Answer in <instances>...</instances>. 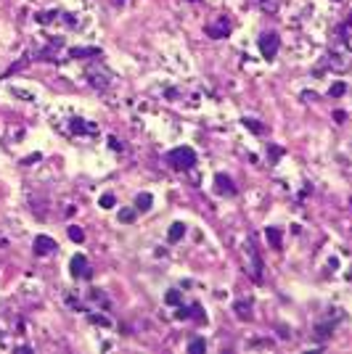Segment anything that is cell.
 <instances>
[{"mask_svg": "<svg viewBox=\"0 0 352 354\" xmlns=\"http://www.w3.org/2000/svg\"><path fill=\"white\" fill-rule=\"evenodd\" d=\"M215 185H217V193H222V196H236V185H233V180H230L225 172H217L215 174Z\"/></svg>", "mask_w": 352, "mask_h": 354, "instance_id": "8", "label": "cell"}, {"mask_svg": "<svg viewBox=\"0 0 352 354\" xmlns=\"http://www.w3.org/2000/svg\"><path fill=\"white\" fill-rule=\"evenodd\" d=\"M244 124H246V129H252L254 135H262L265 132V124H260V119H249V116H246Z\"/></svg>", "mask_w": 352, "mask_h": 354, "instance_id": "18", "label": "cell"}, {"mask_svg": "<svg viewBox=\"0 0 352 354\" xmlns=\"http://www.w3.org/2000/svg\"><path fill=\"white\" fill-rule=\"evenodd\" d=\"M334 328H336V320H328V323H321V325H315V338H321V341L331 338Z\"/></svg>", "mask_w": 352, "mask_h": 354, "instance_id": "13", "label": "cell"}, {"mask_svg": "<svg viewBox=\"0 0 352 354\" xmlns=\"http://www.w3.org/2000/svg\"><path fill=\"white\" fill-rule=\"evenodd\" d=\"M249 249V256H252V264H249V275L254 278V283H262V259L257 254V246H246Z\"/></svg>", "mask_w": 352, "mask_h": 354, "instance_id": "7", "label": "cell"}, {"mask_svg": "<svg viewBox=\"0 0 352 354\" xmlns=\"http://www.w3.org/2000/svg\"><path fill=\"white\" fill-rule=\"evenodd\" d=\"M101 56V48H72L69 51V58L74 61H85V58H98Z\"/></svg>", "mask_w": 352, "mask_h": 354, "instance_id": "11", "label": "cell"}, {"mask_svg": "<svg viewBox=\"0 0 352 354\" xmlns=\"http://www.w3.org/2000/svg\"><path fill=\"white\" fill-rule=\"evenodd\" d=\"M233 312H236L241 320H252V301H249V299L236 301V304H233Z\"/></svg>", "mask_w": 352, "mask_h": 354, "instance_id": "14", "label": "cell"}, {"mask_svg": "<svg viewBox=\"0 0 352 354\" xmlns=\"http://www.w3.org/2000/svg\"><path fill=\"white\" fill-rule=\"evenodd\" d=\"M56 16H58L56 11H40L34 19H37V24H51V21H56Z\"/></svg>", "mask_w": 352, "mask_h": 354, "instance_id": "20", "label": "cell"}, {"mask_svg": "<svg viewBox=\"0 0 352 354\" xmlns=\"http://www.w3.org/2000/svg\"><path fill=\"white\" fill-rule=\"evenodd\" d=\"M120 222H133L135 217H138V209H120Z\"/></svg>", "mask_w": 352, "mask_h": 354, "instance_id": "22", "label": "cell"}, {"mask_svg": "<svg viewBox=\"0 0 352 354\" xmlns=\"http://www.w3.org/2000/svg\"><path fill=\"white\" fill-rule=\"evenodd\" d=\"M133 206H135L138 211H148L151 206H154V196H151V193H138Z\"/></svg>", "mask_w": 352, "mask_h": 354, "instance_id": "15", "label": "cell"}, {"mask_svg": "<svg viewBox=\"0 0 352 354\" xmlns=\"http://www.w3.org/2000/svg\"><path fill=\"white\" fill-rule=\"evenodd\" d=\"M69 129H72V135H96V132H98L96 124H90V122H85V119H80V116H74V119L69 122Z\"/></svg>", "mask_w": 352, "mask_h": 354, "instance_id": "10", "label": "cell"}, {"mask_svg": "<svg viewBox=\"0 0 352 354\" xmlns=\"http://www.w3.org/2000/svg\"><path fill=\"white\" fill-rule=\"evenodd\" d=\"M191 309H193L191 315L196 317V320H199V323H204V320H207V317H204V312H202V304H193V306H191Z\"/></svg>", "mask_w": 352, "mask_h": 354, "instance_id": "26", "label": "cell"}, {"mask_svg": "<svg viewBox=\"0 0 352 354\" xmlns=\"http://www.w3.org/2000/svg\"><path fill=\"white\" fill-rule=\"evenodd\" d=\"M167 164L172 169H178V172H185V169H191L193 164H196V151L188 148V146H178V148H172L167 153Z\"/></svg>", "mask_w": 352, "mask_h": 354, "instance_id": "2", "label": "cell"}, {"mask_svg": "<svg viewBox=\"0 0 352 354\" xmlns=\"http://www.w3.org/2000/svg\"><path fill=\"white\" fill-rule=\"evenodd\" d=\"M183 235H185V225H183V222H175V225L167 230V241L178 243V241H183Z\"/></svg>", "mask_w": 352, "mask_h": 354, "instance_id": "16", "label": "cell"}, {"mask_svg": "<svg viewBox=\"0 0 352 354\" xmlns=\"http://www.w3.org/2000/svg\"><path fill=\"white\" fill-rule=\"evenodd\" d=\"M326 64L331 66L336 74H347V72H349V69H352V48L347 45V40L339 37V42L334 45L331 51H328Z\"/></svg>", "mask_w": 352, "mask_h": 354, "instance_id": "1", "label": "cell"}, {"mask_svg": "<svg viewBox=\"0 0 352 354\" xmlns=\"http://www.w3.org/2000/svg\"><path fill=\"white\" fill-rule=\"evenodd\" d=\"M178 317H180V320H185V317H191V306H180V309H178Z\"/></svg>", "mask_w": 352, "mask_h": 354, "instance_id": "28", "label": "cell"}, {"mask_svg": "<svg viewBox=\"0 0 352 354\" xmlns=\"http://www.w3.org/2000/svg\"><path fill=\"white\" fill-rule=\"evenodd\" d=\"M191 3H202V0H191Z\"/></svg>", "mask_w": 352, "mask_h": 354, "instance_id": "32", "label": "cell"}, {"mask_svg": "<svg viewBox=\"0 0 352 354\" xmlns=\"http://www.w3.org/2000/svg\"><path fill=\"white\" fill-rule=\"evenodd\" d=\"M265 238H267V243L273 246V249H281V243H284V233H281V228H265Z\"/></svg>", "mask_w": 352, "mask_h": 354, "instance_id": "12", "label": "cell"}, {"mask_svg": "<svg viewBox=\"0 0 352 354\" xmlns=\"http://www.w3.org/2000/svg\"><path fill=\"white\" fill-rule=\"evenodd\" d=\"M257 45H260V53H262V58H267V61H273V58H276V53H278V48H281V40H278V34H276V32H265Z\"/></svg>", "mask_w": 352, "mask_h": 354, "instance_id": "4", "label": "cell"}, {"mask_svg": "<svg viewBox=\"0 0 352 354\" xmlns=\"http://www.w3.org/2000/svg\"><path fill=\"white\" fill-rule=\"evenodd\" d=\"M109 146H111L114 151H122V146H120V140H116V138H109Z\"/></svg>", "mask_w": 352, "mask_h": 354, "instance_id": "31", "label": "cell"}, {"mask_svg": "<svg viewBox=\"0 0 352 354\" xmlns=\"http://www.w3.org/2000/svg\"><path fill=\"white\" fill-rule=\"evenodd\" d=\"M85 77H88V82L96 90H106L111 85V72H109L106 66H101V64H90L85 69Z\"/></svg>", "mask_w": 352, "mask_h": 354, "instance_id": "3", "label": "cell"}, {"mask_svg": "<svg viewBox=\"0 0 352 354\" xmlns=\"http://www.w3.org/2000/svg\"><path fill=\"white\" fill-rule=\"evenodd\" d=\"M88 320H90L93 325H101V328H109V325H111L109 317H103V315H93V312H88Z\"/></svg>", "mask_w": 352, "mask_h": 354, "instance_id": "21", "label": "cell"}, {"mask_svg": "<svg viewBox=\"0 0 352 354\" xmlns=\"http://www.w3.org/2000/svg\"><path fill=\"white\" fill-rule=\"evenodd\" d=\"M207 351V341L204 338H193L188 344V354H204Z\"/></svg>", "mask_w": 352, "mask_h": 354, "instance_id": "17", "label": "cell"}, {"mask_svg": "<svg viewBox=\"0 0 352 354\" xmlns=\"http://www.w3.org/2000/svg\"><path fill=\"white\" fill-rule=\"evenodd\" d=\"M164 301H167V304H172V306H180V301H183V296H180V291H175V288H170L167 293H164Z\"/></svg>", "mask_w": 352, "mask_h": 354, "instance_id": "19", "label": "cell"}, {"mask_svg": "<svg viewBox=\"0 0 352 354\" xmlns=\"http://www.w3.org/2000/svg\"><path fill=\"white\" fill-rule=\"evenodd\" d=\"M98 204H101V209H114V204H116V198H114V193H103Z\"/></svg>", "mask_w": 352, "mask_h": 354, "instance_id": "25", "label": "cell"}, {"mask_svg": "<svg viewBox=\"0 0 352 354\" xmlns=\"http://www.w3.org/2000/svg\"><path fill=\"white\" fill-rule=\"evenodd\" d=\"M278 156H284V148H276V146H270V159H278Z\"/></svg>", "mask_w": 352, "mask_h": 354, "instance_id": "29", "label": "cell"}, {"mask_svg": "<svg viewBox=\"0 0 352 354\" xmlns=\"http://www.w3.org/2000/svg\"><path fill=\"white\" fill-rule=\"evenodd\" d=\"M37 159H43L40 153H32V156H27V159H21V164H24V167H29V164H34Z\"/></svg>", "mask_w": 352, "mask_h": 354, "instance_id": "27", "label": "cell"}, {"mask_svg": "<svg viewBox=\"0 0 352 354\" xmlns=\"http://www.w3.org/2000/svg\"><path fill=\"white\" fill-rule=\"evenodd\" d=\"M53 251H56V241L53 238H48V235H37V238H34V254L37 256H48Z\"/></svg>", "mask_w": 352, "mask_h": 354, "instance_id": "9", "label": "cell"}, {"mask_svg": "<svg viewBox=\"0 0 352 354\" xmlns=\"http://www.w3.org/2000/svg\"><path fill=\"white\" fill-rule=\"evenodd\" d=\"M344 93H347V85H344V82H334L331 90H328V96H331V98H339V96H344Z\"/></svg>", "mask_w": 352, "mask_h": 354, "instance_id": "23", "label": "cell"}, {"mask_svg": "<svg viewBox=\"0 0 352 354\" xmlns=\"http://www.w3.org/2000/svg\"><path fill=\"white\" fill-rule=\"evenodd\" d=\"M344 119H347V114H344V111H334V122H339V124H342Z\"/></svg>", "mask_w": 352, "mask_h": 354, "instance_id": "30", "label": "cell"}, {"mask_svg": "<svg viewBox=\"0 0 352 354\" xmlns=\"http://www.w3.org/2000/svg\"><path fill=\"white\" fill-rule=\"evenodd\" d=\"M230 29H233V21L228 19V16H217L212 24L207 27V34L212 40H225L228 34H230Z\"/></svg>", "mask_w": 352, "mask_h": 354, "instance_id": "5", "label": "cell"}, {"mask_svg": "<svg viewBox=\"0 0 352 354\" xmlns=\"http://www.w3.org/2000/svg\"><path fill=\"white\" fill-rule=\"evenodd\" d=\"M69 270H72V278H90V267H88V259L82 254H74L72 262H69Z\"/></svg>", "mask_w": 352, "mask_h": 354, "instance_id": "6", "label": "cell"}, {"mask_svg": "<svg viewBox=\"0 0 352 354\" xmlns=\"http://www.w3.org/2000/svg\"><path fill=\"white\" fill-rule=\"evenodd\" d=\"M69 238H72L74 243H82V241H85V233H82V228L72 225V228H69Z\"/></svg>", "mask_w": 352, "mask_h": 354, "instance_id": "24", "label": "cell"}]
</instances>
